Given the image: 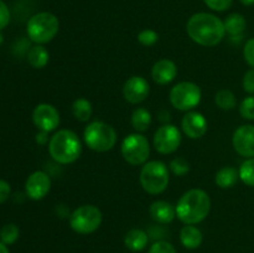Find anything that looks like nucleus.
I'll return each mask as SVG.
<instances>
[{"instance_id": "f257e3e1", "label": "nucleus", "mask_w": 254, "mask_h": 253, "mask_svg": "<svg viewBox=\"0 0 254 253\" xmlns=\"http://www.w3.org/2000/svg\"><path fill=\"white\" fill-rule=\"evenodd\" d=\"M189 36L201 46H216L225 37L226 30L220 17L207 12H197L186 24Z\"/></svg>"}, {"instance_id": "f03ea898", "label": "nucleus", "mask_w": 254, "mask_h": 253, "mask_svg": "<svg viewBox=\"0 0 254 253\" xmlns=\"http://www.w3.org/2000/svg\"><path fill=\"white\" fill-rule=\"evenodd\" d=\"M176 216L185 225H196L207 217L211 210L210 196L200 189L184 193L176 206Z\"/></svg>"}, {"instance_id": "7ed1b4c3", "label": "nucleus", "mask_w": 254, "mask_h": 253, "mask_svg": "<svg viewBox=\"0 0 254 253\" xmlns=\"http://www.w3.org/2000/svg\"><path fill=\"white\" fill-rule=\"evenodd\" d=\"M49 151L51 158L59 164H71L81 155L82 145L76 133L68 129H62L51 136Z\"/></svg>"}, {"instance_id": "20e7f679", "label": "nucleus", "mask_w": 254, "mask_h": 253, "mask_svg": "<svg viewBox=\"0 0 254 253\" xmlns=\"http://www.w3.org/2000/svg\"><path fill=\"white\" fill-rule=\"evenodd\" d=\"M60 29L59 19L51 12H39L30 17L26 31L30 39L37 45L50 42L57 35Z\"/></svg>"}, {"instance_id": "39448f33", "label": "nucleus", "mask_w": 254, "mask_h": 253, "mask_svg": "<svg viewBox=\"0 0 254 253\" xmlns=\"http://www.w3.org/2000/svg\"><path fill=\"white\" fill-rule=\"evenodd\" d=\"M84 141L89 149L98 153L108 151L116 145L117 133L114 128L104 122H92L84 129Z\"/></svg>"}, {"instance_id": "423d86ee", "label": "nucleus", "mask_w": 254, "mask_h": 253, "mask_svg": "<svg viewBox=\"0 0 254 253\" xmlns=\"http://www.w3.org/2000/svg\"><path fill=\"white\" fill-rule=\"evenodd\" d=\"M140 184L144 190L151 195L165 191L169 184V170L161 161H149L140 171Z\"/></svg>"}, {"instance_id": "0eeeda50", "label": "nucleus", "mask_w": 254, "mask_h": 253, "mask_svg": "<svg viewBox=\"0 0 254 253\" xmlns=\"http://www.w3.org/2000/svg\"><path fill=\"white\" fill-rule=\"evenodd\" d=\"M102 223V212L94 205H83L72 212L69 217V226L79 235L93 233Z\"/></svg>"}, {"instance_id": "6e6552de", "label": "nucleus", "mask_w": 254, "mask_h": 253, "mask_svg": "<svg viewBox=\"0 0 254 253\" xmlns=\"http://www.w3.org/2000/svg\"><path fill=\"white\" fill-rule=\"evenodd\" d=\"M201 101V89L192 82H180L170 91V102L179 111H190Z\"/></svg>"}, {"instance_id": "1a4fd4ad", "label": "nucleus", "mask_w": 254, "mask_h": 253, "mask_svg": "<svg viewBox=\"0 0 254 253\" xmlns=\"http://www.w3.org/2000/svg\"><path fill=\"white\" fill-rule=\"evenodd\" d=\"M150 154L148 139L141 134H130L122 143V155L130 165H141Z\"/></svg>"}, {"instance_id": "9d476101", "label": "nucleus", "mask_w": 254, "mask_h": 253, "mask_svg": "<svg viewBox=\"0 0 254 253\" xmlns=\"http://www.w3.org/2000/svg\"><path fill=\"white\" fill-rule=\"evenodd\" d=\"M181 143V133L173 124L160 126L154 134V146L160 154H171L178 150Z\"/></svg>"}, {"instance_id": "9b49d317", "label": "nucleus", "mask_w": 254, "mask_h": 253, "mask_svg": "<svg viewBox=\"0 0 254 253\" xmlns=\"http://www.w3.org/2000/svg\"><path fill=\"white\" fill-rule=\"evenodd\" d=\"M32 121L40 130L50 133L55 130L60 124L59 111L51 104L41 103L36 106L32 112Z\"/></svg>"}, {"instance_id": "f8f14e48", "label": "nucleus", "mask_w": 254, "mask_h": 253, "mask_svg": "<svg viewBox=\"0 0 254 253\" xmlns=\"http://www.w3.org/2000/svg\"><path fill=\"white\" fill-rule=\"evenodd\" d=\"M51 189V179L44 171H35L27 178L25 191L31 200H41L49 193Z\"/></svg>"}, {"instance_id": "ddd939ff", "label": "nucleus", "mask_w": 254, "mask_h": 253, "mask_svg": "<svg viewBox=\"0 0 254 253\" xmlns=\"http://www.w3.org/2000/svg\"><path fill=\"white\" fill-rule=\"evenodd\" d=\"M150 87H149L148 81L140 76H133L124 83L123 94L124 98L129 103H140L145 101L146 97L149 96Z\"/></svg>"}, {"instance_id": "4468645a", "label": "nucleus", "mask_w": 254, "mask_h": 253, "mask_svg": "<svg viewBox=\"0 0 254 253\" xmlns=\"http://www.w3.org/2000/svg\"><path fill=\"white\" fill-rule=\"evenodd\" d=\"M235 150L246 158L254 156V126H242L235 131L232 139Z\"/></svg>"}, {"instance_id": "2eb2a0df", "label": "nucleus", "mask_w": 254, "mask_h": 253, "mask_svg": "<svg viewBox=\"0 0 254 253\" xmlns=\"http://www.w3.org/2000/svg\"><path fill=\"white\" fill-rule=\"evenodd\" d=\"M183 130L189 138L198 139L207 131V121L198 112H189L183 118Z\"/></svg>"}, {"instance_id": "dca6fc26", "label": "nucleus", "mask_w": 254, "mask_h": 253, "mask_svg": "<svg viewBox=\"0 0 254 253\" xmlns=\"http://www.w3.org/2000/svg\"><path fill=\"white\" fill-rule=\"evenodd\" d=\"M178 74V67L171 60H160L156 62L151 69L153 79L158 84H168L175 79Z\"/></svg>"}, {"instance_id": "f3484780", "label": "nucleus", "mask_w": 254, "mask_h": 253, "mask_svg": "<svg viewBox=\"0 0 254 253\" xmlns=\"http://www.w3.org/2000/svg\"><path fill=\"white\" fill-rule=\"evenodd\" d=\"M150 216L159 223H170L175 218L176 210L166 201H155L150 206Z\"/></svg>"}, {"instance_id": "a211bd4d", "label": "nucleus", "mask_w": 254, "mask_h": 253, "mask_svg": "<svg viewBox=\"0 0 254 253\" xmlns=\"http://www.w3.org/2000/svg\"><path fill=\"white\" fill-rule=\"evenodd\" d=\"M202 233L193 225L184 226L180 232V241L183 246L188 250H195L198 248L202 243Z\"/></svg>"}, {"instance_id": "6ab92c4d", "label": "nucleus", "mask_w": 254, "mask_h": 253, "mask_svg": "<svg viewBox=\"0 0 254 253\" xmlns=\"http://www.w3.org/2000/svg\"><path fill=\"white\" fill-rule=\"evenodd\" d=\"M148 241V235L143 230L134 228V230H130L126 235V237H124V245L127 246V248L133 251V252H139V251H143L146 247Z\"/></svg>"}, {"instance_id": "aec40b11", "label": "nucleus", "mask_w": 254, "mask_h": 253, "mask_svg": "<svg viewBox=\"0 0 254 253\" xmlns=\"http://www.w3.org/2000/svg\"><path fill=\"white\" fill-rule=\"evenodd\" d=\"M223 25H225L226 32L232 37H236L241 36L245 32L246 27H247V21H246L243 15L233 12V14H230L226 17Z\"/></svg>"}, {"instance_id": "412c9836", "label": "nucleus", "mask_w": 254, "mask_h": 253, "mask_svg": "<svg viewBox=\"0 0 254 253\" xmlns=\"http://www.w3.org/2000/svg\"><path fill=\"white\" fill-rule=\"evenodd\" d=\"M238 178H240V173L235 168H232V166H225V168L217 171L215 181L217 184V186H220L221 189H230L236 185V183L238 181Z\"/></svg>"}, {"instance_id": "4be33fe9", "label": "nucleus", "mask_w": 254, "mask_h": 253, "mask_svg": "<svg viewBox=\"0 0 254 253\" xmlns=\"http://www.w3.org/2000/svg\"><path fill=\"white\" fill-rule=\"evenodd\" d=\"M50 54L42 45H35L29 50L27 61L34 68H44L49 63Z\"/></svg>"}, {"instance_id": "5701e85b", "label": "nucleus", "mask_w": 254, "mask_h": 253, "mask_svg": "<svg viewBox=\"0 0 254 253\" xmlns=\"http://www.w3.org/2000/svg\"><path fill=\"white\" fill-rule=\"evenodd\" d=\"M151 124V114L145 108H136L131 114V126L138 131L148 130Z\"/></svg>"}, {"instance_id": "b1692460", "label": "nucleus", "mask_w": 254, "mask_h": 253, "mask_svg": "<svg viewBox=\"0 0 254 253\" xmlns=\"http://www.w3.org/2000/svg\"><path fill=\"white\" fill-rule=\"evenodd\" d=\"M92 104L88 99L86 98H78L73 102L72 104V113H73L74 118L78 119L81 122H87L92 116Z\"/></svg>"}, {"instance_id": "393cba45", "label": "nucleus", "mask_w": 254, "mask_h": 253, "mask_svg": "<svg viewBox=\"0 0 254 253\" xmlns=\"http://www.w3.org/2000/svg\"><path fill=\"white\" fill-rule=\"evenodd\" d=\"M215 102L221 109H225V111H231L237 104L235 94L230 89H221V91H218L216 93Z\"/></svg>"}, {"instance_id": "a878e982", "label": "nucleus", "mask_w": 254, "mask_h": 253, "mask_svg": "<svg viewBox=\"0 0 254 253\" xmlns=\"http://www.w3.org/2000/svg\"><path fill=\"white\" fill-rule=\"evenodd\" d=\"M19 228L14 223H7L0 230V242L4 245H12L19 238Z\"/></svg>"}, {"instance_id": "bb28decb", "label": "nucleus", "mask_w": 254, "mask_h": 253, "mask_svg": "<svg viewBox=\"0 0 254 253\" xmlns=\"http://www.w3.org/2000/svg\"><path fill=\"white\" fill-rule=\"evenodd\" d=\"M240 179L247 186H254V158L247 159L240 168Z\"/></svg>"}, {"instance_id": "cd10ccee", "label": "nucleus", "mask_w": 254, "mask_h": 253, "mask_svg": "<svg viewBox=\"0 0 254 253\" xmlns=\"http://www.w3.org/2000/svg\"><path fill=\"white\" fill-rule=\"evenodd\" d=\"M240 113L245 119L254 121V96L243 99L240 106Z\"/></svg>"}, {"instance_id": "c85d7f7f", "label": "nucleus", "mask_w": 254, "mask_h": 253, "mask_svg": "<svg viewBox=\"0 0 254 253\" xmlns=\"http://www.w3.org/2000/svg\"><path fill=\"white\" fill-rule=\"evenodd\" d=\"M159 40V35L156 34L154 30L146 29L143 31L139 32L138 35V41L140 42L144 46H153L156 41Z\"/></svg>"}, {"instance_id": "c756f323", "label": "nucleus", "mask_w": 254, "mask_h": 253, "mask_svg": "<svg viewBox=\"0 0 254 253\" xmlns=\"http://www.w3.org/2000/svg\"><path fill=\"white\" fill-rule=\"evenodd\" d=\"M170 169L173 170V173L178 176L185 175L186 173H189L190 170V165H189L188 161L183 158H176L174 159L170 163Z\"/></svg>"}, {"instance_id": "7c9ffc66", "label": "nucleus", "mask_w": 254, "mask_h": 253, "mask_svg": "<svg viewBox=\"0 0 254 253\" xmlns=\"http://www.w3.org/2000/svg\"><path fill=\"white\" fill-rule=\"evenodd\" d=\"M149 253H176L175 247L166 241H158L149 250Z\"/></svg>"}, {"instance_id": "2f4dec72", "label": "nucleus", "mask_w": 254, "mask_h": 253, "mask_svg": "<svg viewBox=\"0 0 254 253\" xmlns=\"http://www.w3.org/2000/svg\"><path fill=\"white\" fill-rule=\"evenodd\" d=\"M203 1L210 9L215 10V11H225V10L230 9L233 0H203Z\"/></svg>"}, {"instance_id": "473e14b6", "label": "nucleus", "mask_w": 254, "mask_h": 253, "mask_svg": "<svg viewBox=\"0 0 254 253\" xmlns=\"http://www.w3.org/2000/svg\"><path fill=\"white\" fill-rule=\"evenodd\" d=\"M243 55H245V59L247 61V63L254 68V37L248 40L247 44L245 45Z\"/></svg>"}, {"instance_id": "72a5a7b5", "label": "nucleus", "mask_w": 254, "mask_h": 253, "mask_svg": "<svg viewBox=\"0 0 254 253\" xmlns=\"http://www.w3.org/2000/svg\"><path fill=\"white\" fill-rule=\"evenodd\" d=\"M10 21V11H9V7L6 6L2 0H0V31L4 30L5 27L9 25Z\"/></svg>"}, {"instance_id": "f704fd0d", "label": "nucleus", "mask_w": 254, "mask_h": 253, "mask_svg": "<svg viewBox=\"0 0 254 253\" xmlns=\"http://www.w3.org/2000/svg\"><path fill=\"white\" fill-rule=\"evenodd\" d=\"M243 88L247 93H254V68L246 72L243 77Z\"/></svg>"}, {"instance_id": "c9c22d12", "label": "nucleus", "mask_w": 254, "mask_h": 253, "mask_svg": "<svg viewBox=\"0 0 254 253\" xmlns=\"http://www.w3.org/2000/svg\"><path fill=\"white\" fill-rule=\"evenodd\" d=\"M10 185L4 180H0V203L5 202L10 196Z\"/></svg>"}, {"instance_id": "e433bc0d", "label": "nucleus", "mask_w": 254, "mask_h": 253, "mask_svg": "<svg viewBox=\"0 0 254 253\" xmlns=\"http://www.w3.org/2000/svg\"><path fill=\"white\" fill-rule=\"evenodd\" d=\"M47 140H49V136H47V131L41 130L40 133H37L36 141L40 144V145H44V144H46Z\"/></svg>"}, {"instance_id": "4c0bfd02", "label": "nucleus", "mask_w": 254, "mask_h": 253, "mask_svg": "<svg viewBox=\"0 0 254 253\" xmlns=\"http://www.w3.org/2000/svg\"><path fill=\"white\" fill-rule=\"evenodd\" d=\"M0 253H9L6 245H4L2 242H0Z\"/></svg>"}, {"instance_id": "58836bf2", "label": "nucleus", "mask_w": 254, "mask_h": 253, "mask_svg": "<svg viewBox=\"0 0 254 253\" xmlns=\"http://www.w3.org/2000/svg\"><path fill=\"white\" fill-rule=\"evenodd\" d=\"M243 5L246 6H251V5H254V0H240Z\"/></svg>"}]
</instances>
